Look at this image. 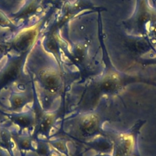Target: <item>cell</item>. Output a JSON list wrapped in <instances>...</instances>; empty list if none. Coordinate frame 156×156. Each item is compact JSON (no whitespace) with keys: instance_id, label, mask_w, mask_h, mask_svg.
Returning <instances> with one entry per match:
<instances>
[{"instance_id":"2","label":"cell","mask_w":156,"mask_h":156,"mask_svg":"<svg viewBox=\"0 0 156 156\" xmlns=\"http://www.w3.org/2000/svg\"><path fill=\"white\" fill-rule=\"evenodd\" d=\"M45 83L48 87L51 90H54L56 85V81L53 77H46L44 79Z\"/></svg>"},{"instance_id":"3","label":"cell","mask_w":156,"mask_h":156,"mask_svg":"<svg viewBox=\"0 0 156 156\" xmlns=\"http://www.w3.org/2000/svg\"><path fill=\"white\" fill-rule=\"evenodd\" d=\"M51 124V120L49 118H46L40 125V130L42 132H46Z\"/></svg>"},{"instance_id":"6","label":"cell","mask_w":156,"mask_h":156,"mask_svg":"<svg viewBox=\"0 0 156 156\" xmlns=\"http://www.w3.org/2000/svg\"><path fill=\"white\" fill-rule=\"evenodd\" d=\"M29 145H30V143L29 142V141H27V140H25L22 143V146L24 148H27L29 147Z\"/></svg>"},{"instance_id":"4","label":"cell","mask_w":156,"mask_h":156,"mask_svg":"<svg viewBox=\"0 0 156 156\" xmlns=\"http://www.w3.org/2000/svg\"><path fill=\"white\" fill-rule=\"evenodd\" d=\"M96 125V124L95 121L91 118L90 119H88V121L85 122V129L90 132H91L93 130H94L95 129Z\"/></svg>"},{"instance_id":"1","label":"cell","mask_w":156,"mask_h":156,"mask_svg":"<svg viewBox=\"0 0 156 156\" xmlns=\"http://www.w3.org/2000/svg\"><path fill=\"white\" fill-rule=\"evenodd\" d=\"M15 121L21 126L26 127H28L30 124V119L28 116H19L15 118Z\"/></svg>"},{"instance_id":"5","label":"cell","mask_w":156,"mask_h":156,"mask_svg":"<svg viewBox=\"0 0 156 156\" xmlns=\"http://www.w3.org/2000/svg\"><path fill=\"white\" fill-rule=\"evenodd\" d=\"M23 100L20 98H16L14 100V104L16 107H20L23 104Z\"/></svg>"}]
</instances>
